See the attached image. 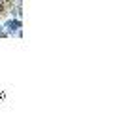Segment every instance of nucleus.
Listing matches in <instances>:
<instances>
[{"instance_id":"nucleus-2","label":"nucleus","mask_w":113,"mask_h":127,"mask_svg":"<svg viewBox=\"0 0 113 127\" xmlns=\"http://www.w3.org/2000/svg\"><path fill=\"white\" fill-rule=\"evenodd\" d=\"M6 10H8L6 4H4V2H0V15H6Z\"/></svg>"},{"instance_id":"nucleus-1","label":"nucleus","mask_w":113,"mask_h":127,"mask_svg":"<svg viewBox=\"0 0 113 127\" xmlns=\"http://www.w3.org/2000/svg\"><path fill=\"white\" fill-rule=\"evenodd\" d=\"M4 29L8 34H17V32L23 29V21L19 19V17H13V19H8V21L4 23Z\"/></svg>"}]
</instances>
